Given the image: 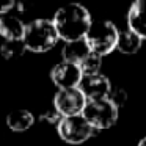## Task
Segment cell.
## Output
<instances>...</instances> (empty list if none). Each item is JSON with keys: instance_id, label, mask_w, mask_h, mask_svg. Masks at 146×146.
Here are the masks:
<instances>
[{"instance_id": "cell-17", "label": "cell", "mask_w": 146, "mask_h": 146, "mask_svg": "<svg viewBox=\"0 0 146 146\" xmlns=\"http://www.w3.org/2000/svg\"><path fill=\"white\" fill-rule=\"evenodd\" d=\"M41 121H47V123L50 124H55V126H58V123L61 121V116L58 115V111L55 110H50V111H46V113L41 115Z\"/></svg>"}, {"instance_id": "cell-12", "label": "cell", "mask_w": 146, "mask_h": 146, "mask_svg": "<svg viewBox=\"0 0 146 146\" xmlns=\"http://www.w3.org/2000/svg\"><path fill=\"white\" fill-rule=\"evenodd\" d=\"M33 124H35V116H33L32 111L25 110V108L13 110L7 116V126L13 132H25Z\"/></svg>"}, {"instance_id": "cell-2", "label": "cell", "mask_w": 146, "mask_h": 146, "mask_svg": "<svg viewBox=\"0 0 146 146\" xmlns=\"http://www.w3.org/2000/svg\"><path fill=\"white\" fill-rule=\"evenodd\" d=\"M58 39H60V36L55 29L54 21L39 17L25 25V33H24L22 41L29 52L44 54V52H49L52 47H55Z\"/></svg>"}, {"instance_id": "cell-6", "label": "cell", "mask_w": 146, "mask_h": 146, "mask_svg": "<svg viewBox=\"0 0 146 146\" xmlns=\"http://www.w3.org/2000/svg\"><path fill=\"white\" fill-rule=\"evenodd\" d=\"M86 105V98L79 88L58 90L54 96V108L61 118L82 115Z\"/></svg>"}, {"instance_id": "cell-1", "label": "cell", "mask_w": 146, "mask_h": 146, "mask_svg": "<svg viewBox=\"0 0 146 146\" xmlns=\"http://www.w3.org/2000/svg\"><path fill=\"white\" fill-rule=\"evenodd\" d=\"M52 21L60 39H63L64 42L83 39L93 24L90 11L80 3L63 5L55 11Z\"/></svg>"}, {"instance_id": "cell-11", "label": "cell", "mask_w": 146, "mask_h": 146, "mask_svg": "<svg viewBox=\"0 0 146 146\" xmlns=\"http://www.w3.org/2000/svg\"><path fill=\"white\" fill-rule=\"evenodd\" d=\"M91 54L88 44H86L85 38L83 39H77V41H69L64 42L63 49H61V57H63V61L66 63H72L79 66L83 60H85L88 55Z\"/></svg>"}, {"instance_id": "cell-13", "label": "cell", "mask_w": 146, "mask_h": 146, "mask_svg": "<svg viewBox=\"0 0 146 146\" xmlns=\"http://www.w3.org/2000/svg\"><path fill=\"white\" fill-rule=\"evenodd\" d=\"M141 44H143V39L138 35H135L132 30L126 29L119 32L116 50H119L121 54H126V55H132L141 49Z\"/></svg>"}, {"instance_id": "cell-18", "label": "cell", "mask_w": 146, "mask_h": 146, "mask_svg": "<svg viewBox=\"0 0 146 146\" xmlns=\"http://www.w3.org/2000/svg\"><path fill=\"white\" fill-rule=\"evenodd\" d=\"M16 7L13 0H0V16H5V14L11 13V10Z\"/></svg>"}, {"instance_id": "cell-14", "label": "cell", "mask_w": 146, "mask_h": 146, "mask_svg": "<svg viewBox=\"0 0 146 146\" xmlns=\"http://www.w3.org/2000/svg\"><path fill=\"white\" fill-rule=\"evenodd\" d=\"M27 52V47L24 41H5L0 46V54L7 60H13V58H19Z\"/></svg>"}, {"instance_id": "cell-16", "label": "cell", "mask_w": 146, "mask_h": 146, "mask_svg": "<svg viewBox=\"0 0 146 146\" xmlns=\"http://www.w3.org/2000/svg\"><path fill=\"white\" fill-rule=\"evenodd\" d=\"M107 99L118 108V110H119V108L124 107V105H126V102H127V93H126V90H124V88L113 86Z\"/></svg>"}, {"instance_id": "cell-9", "label": "cell", "mask_w": 146, "mask_h": 146, "mask_svg": "<svg viewBox=\"0 0 146 146\" xmlns=\"http://www.w3.org/2000/svg\"><path fill=\"white\" fill-rule=\"evenodd\" d=\"M127 29L146 39V0H137L127 11Z\"/></svg>"}, {"instance_id": "cell-4", "label": "cell", "mask_w": 146, "mask_h": 146, "mask_svg": "<svg viewBox=\"0 0 146 146\" xmlns=\"http://www.w3.org/2000/svg\"><path fill=\"white\" fill-rule=\"evenodd\" d=\"M57 132L63 141L69 145H80L96 135L98 130L83 118V115H76V116L61 118L57 126Z\"/></svg>"}, {"instance_id": "cell-7", "label": "cell", "mask_w": 146, "mask_h": 146, "mask_svg": "<svg viewBox=\"0 0 146 146\" xmlns=\"http://www.w3.org/2000/svg\"><path fill=\"white\" fill-rule=\"evenodd\" d=\"M77 88L83 93L86 101H98V99H107L113 85L107 76L99 72L93 76H83Z\"/></svg>"}, {"instance_id": "cell-3", "label": "cell", "mask_w": 146, "mask_h": 146, "mask_svg": "<svg viewBox=\"0 0 146 146\" xmlns=\"http://www.w3.org/2000/svg\"><path fill=\"white\" fill-rule=\"evenodd\" d=\"M119 30L111 21H93L88 33L85 35V41L90 50L96 55H105L116 50Z\"/></svg>"}, {"instance_id": "cell-8", "label": "cell", "mask_w": 146, "mask_h": 146, "mask_svg": "<svg viewBox=\"0 0 146 146\" xmlns=\"http://www.w3.org/2000/svg\"><path fill=\"white\" fill-rule=\"evenodd\" d=\"M82 77H83V74L80 71V68L77 64L66 63V61H61V63L55 64L50 71V79L58 90L77 88Z\"/></svg>"}, {"instance_id": "cell-10", "label": "cell", "mask_w": 146, "mask_h": 146, "mask_svg": "<svg viewBox=\"0 0 146 146\" xmlns=\"http://www.w3.org/2000/svg\"><path fill=\"white\" fill-rule=\"evenodd\" d=\"M25 25L27 24H24L19 16L11 13L0 16V36H3L5 41H22Z\"/></svg>"}, {"instance_id": "cell-15", "label": "cell", "mask_w": 146, "mask_h": 146, "mask_svg": "<svg viewBox=\"0 0 146 146\" xmlns=\"http://www.w3.org/2000/svg\"><path fill=\"white\" fill-rule=\"evenodd\" d=\"M80 71H82L83 76H93V74H99L102 68V57L96 54H90L82 63L79 64Z\"/></svg>"}, {"instance_id": "cell-5", "label": "cell", "mask_w": 146, "mask_h": 146, "mask_svg": "<svg viewBox=\"0 0 146 146\" xmlns=\"http://www.w3.org/2000/svg\"><path fill=\"white\" fill-rule=\"evenodd\" d=\"M118 111L119 110L108 99H98V101H86L82 115L99 132L115 126L118 119Z\"/></svg>"}, {"instance_id": "cell-19", "label": "cell", "mask_w": 146, "mask_h": 146, "mask_svg": "<svg viewBox=\"0 0 146 146\" xmlns=\"http://www.w3.org/2000/svg\"><path fill=\"white\" fill-rule=\"evenodd\" d=\"M138 146H146V137H143V138L138 141Z\"/></svg>"}]
</instances>
